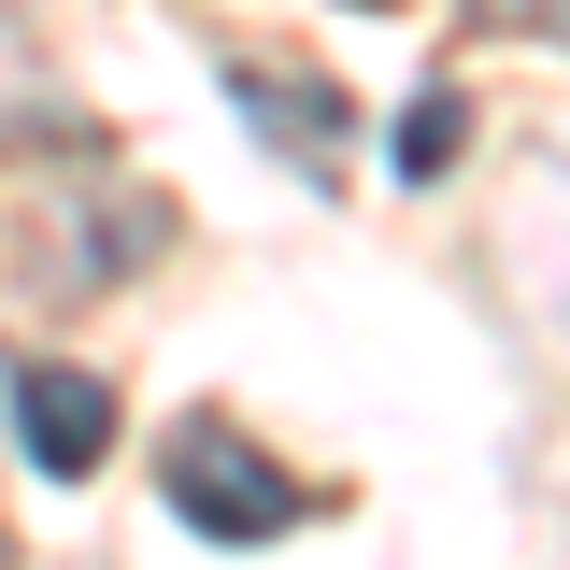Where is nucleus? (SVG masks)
I'll return each instance as SVG.
<instances>
[{
    "mask_svg": "<svg viewBox=\"0 0 570 570\" xmlns=\"http://www.w3.org/2000/svg\"><path fill=\"white\" fill-rule=\"evenodd\" d=\"M456 142H471V100H442V86H428L414 115H400V186H442V157H456Z\"/></svg>",
    "mask_w": 570,
    "mask_h": 570,
    "instance_id": "nucleus-4",
    "label": "nucleus"
},
{
    "mask_svg": "<svg viewBox=\"0 0 570 570\" xmlns=\"http://www.w3.org/2000/svg\"><path fill=\"white\" fill-rule=\"evenodd\" d=\"M356 14H385V0H356Z\"/></svg>",
    "mask_w": 570,
    "mask_h": 570,
    "instance_id": "nucleus-6",
    "label": "nucleus"
},
{
    "mask_svg": "<svg viewBox=\"0 0 570 570\" xmlns=\"http://www.w3.org/2000/svg\"><path fill=\"white\" fill-rule=\"evenodd\" d=\"M14 442H29L43 485H86V471L115 456V385H100V371H58V356L14 371Z\"/></svg>",
    "mask_w": 570,
    "mask_h": 570,
    "instance_id": "nucleus-2",
    "label": "nucleus"
},
{
    "mask_svg": "<svg viewBox=\"0 0 570 570\" xmlns=\"http://www.w3.org/2000/svg\"><path fill=\"white\" fill-rule=\"evenodd\" d=\"M171 513H186L200 542H285V528H299V485H285L228 414H186L171 428Z\"/></svg>",
    "mask_w": 570,
    "mask_h": 570,
    "instance_id": "nucleus-1",
    "label": "nucleus"
},
{
    "mask_svg": "<svg viewBox=\"0 0 570 570\" xmlns=\"http://www.w3.org/2000/svg\"><path fill=\"white\" fill-rule=\"evenodd\" d=\"M228 100H243V129L299 157L314 186H343V86H314V71H272V58H228Z\"/></svg>",
    "mask_w": 570,
    "mask_h": 570,
    "instance_id": "nucleus-3",
    "label": "nucleus"
},
{
    "mask_svg": "<svg viewBox=\"0 0 570 570\" xmlns=\"http://www.w3.org/2000/svg\"><path fill=\"white\" fill-rule=\"evenodd\" d=\"M485 29H570V0H471Z\"/></svg>",
    "mask_w": 570,
    "mask_h": 570,
    "instance_id": "nucleus-5",
    "label": "nucleus"
}]
</instances>
